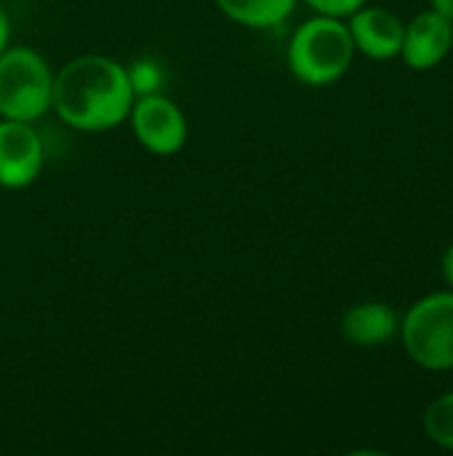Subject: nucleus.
Listing matches in <instances>:
<instances>
[{
  "mask_svg": "<svg viewBox=\"0 0 453 456\" xmlns=\"http://www.w3.org/2000/svg\"><path fill=\"white\" fill-rule=\"evenodd\" d=\"M453 45V21L441 11H425L411 19L403 32L400 56L414 69H430L441 64Z\"/></svg>",
  "mask_w": 453,
  "mask_h": 456,
  "instance_id": "7",
  "label": "nucleus"
},
{
  "mask_svg": "<svg viewBox=\"0 0 453 456\" xmlns=\"http://www.w3.org/2000/svg\"><path fill=\"white\" fill-rule=\"evenodd\" d=\"M43 168V144L24 120H0V184L27 187Z\"/></svg>",
  "mask_w": 453,
  "mask_h": 456,
  "instance_id": "6",
  "label": "nucleus"
},
{
  "mask_svg": "<svg viewBox=\"0 0 453 456\" xmlns=\"http://www.w3.org/2000/svg\"><path fill=\"white\" fill-rule=\"evenodd\" d=\"M342 334L360 347H376L398 334V315L384 302H363L344 313Z\"/></svg>",
  "mask_w": 453,
  "mask_h": 456,
  "instance_id": "9",
  "label": "nucleus"
},
{
  "mask_svg": "<svg viewBox=\"0 0 453 456\" xmlns=\"http://www.w3.org/2000/svg\"><path fill=\"white\" fill-rule=\"evenodd\" d=\"M5 45H8V19L0 8V53L5 51Z\"/></svg>",
  "mask_w": 453,
  "mask_h": 456,
  "instance_id": "15",
  "label": "nucleus"
},
{
  "mask_svg": "<svg viewBox=\"0 0 453 456\" xmlns=\"http://www.w3.org/2000/svg\"><path fill=\"white\" fill-rule=\"evenodd\" d=\"M350 35L355 48H360L368 59L384 61L400 53L406 24L387 8H358L350 13Z\"/></svg>",
  "mask_w": 453,
  "mask_h": 456,
  "instance_id": "8",
  "label": "nucleus"
},
{
  "mask_svg": "<svg viewBox=\"0 0 453 456\" xmlns=\"http://www.w3.org/2000/svg\"><path fill=\"white\" fill-rule=\"evenodd\" d=\"M59 118L80 131H104L123 123L133 107L128 72L107 56H80L53 77Z\"/></svg>",
  "mask_w": 453,
  "mask_h": 456,
  "instance_id": "1",
  "label": "nucleus"
},
{
  "mask_svg": "<svg viewBox=\"0 0 453 456\" xmlns=\"http://www.w3.org/2000/svg\"><path fill=\"white\" fill-rule=\"evenodd\" d=\"M425 430L433 444L453 449V393L430 403V409L425 411Z\"/></svg>",
  "mask_w": 453,
  "mask_h": 456,
  "instance_id": "11",
  "label": "nucleus"
},
{
  "mask_svg": "<svg viewBox=\"0 0 453 456\" xmlns=\"http://www.w3.org/2000/svg\"><path fill=\"white\" fill-rule=\"evenodd\" d=\"M131 123L136 139L155 155H174L187 139V120L182 110L160 94L136 96L131 107Z\"/></svg>",
  "mask_w": 453,
  "mask_h": 456,
  "instance_id": "5",
  "label": "nucleus"
},
{
  "mask_svg": "<svg viewBox=\"0 0 453 456\" xmlns=\"http://www.w3.org/2000/svg\"><path fill=\"white\" fill-rule=\"evenodd\" d=\"M216 3L230 19L246 27H278L291 16L296 5V0H216Z\"/></svg>",
  "mask_w": 453,
  "mask_h": 456,
  "instance_id": "10",
  "label": "nucleus"
},
{
  "mask_svg": "<svg viewBox=\"0 0 453 456\" xmlns=\"http://www.w3.org/2000/svg\"><path fill=\"white\" fill-rule=\"evenodd\" d=\"M315 11H320L323 16H350L358 8H363L366 0H307Z\"/></svg>",
  "mask_w": 453,
  "mask_h": 456,
  "instance_id": "13",
  "label": "nucleus"
},
{
  "mask_svg": "<svg viewBox=\"0 0 453 456\" xmlns=\"http://www.w3.org/2000/svg\"><path fill=\"white\" fill-rule=\"evenodd\" d=\"M128 72V83H131V91L133 96H147V94H160V86H163V69L150 61V59H139L131 64Z\"/></svg>",
  "mask_w": 453,
  "mask_h": 456,
  "instance_id": "12",
  "label": "nucleus"
},
{
  "mask_svg": "<svg viewBox=\"0 0 453 456\" xmlns=\"http://www.w3.org/2000/svg\"><path fill=\"white\" fill-rule=\"evenodd\" d=\"M433 8L441 11L443 16H449L453 21V0H433Z\"/></svg>",
  "mask_w": 453,
  "mask_h": 456,
  "instance_id": "16",
  "label": "nucleus"
},
{
  "mask_svg": "<svg viewBox=\"0 0 453 456\" xmlns=\"http://www.w3.org/2000/svg\"><path fill=\"white\" fill-rule=\"evenodd\" d=\"M53 77L32 48L0 53V115L8 120H37L51 107Z\"/></svg>",
  "mask_w": 453,
  "mask_h": 456,
  "instance_id": "3",
  "label": "nucleus"
},
{
  "mask_svg": "<svg viewBox=\"0 0 453 456\" xmlns=\"http://www.w3.org/2000/svg\"><path fill=\"white\" fill-rule=\"evenodd\" d=\"M406 353L430 371L453 369V294L417 302L400 326Z\"/></svg>",
  "mask_w": 453,
  "mask_h": 456,
  "instance_id": "4",
  "label": "nucleus"
},
{
  "mask_svg": "<svg viewBox=\"0 0 453 456\" xmlns=\"http://www.w3.org/2000/svg\"><path fill=\"white\" fill-rule=\"evenodd\" d=\"M443 278L449 281V286L453 289V243L446 248V254H443Z\"/></svg>",
  "mask_w": 453,
  "mask_h": 456,
  "instance_id": "14",
  "label": "nucleus"
},
{
  "mask_svg": "<svg viewBox=\"0 0 453 456\" xmlns=\"http://www.w3.org/2000/svg\"><path fill=\"white\" fill-rule=\"evenodd\" d=\"M355 53L350 27L336 16H318L302 24L288 48L291 72L307 86H328L339 80Z\"/></svg>",
  "mask_w": 453,
  "mask_h": 456,
  "instance_id": "2",
  "label": "nucleus"
}]
</instances>
